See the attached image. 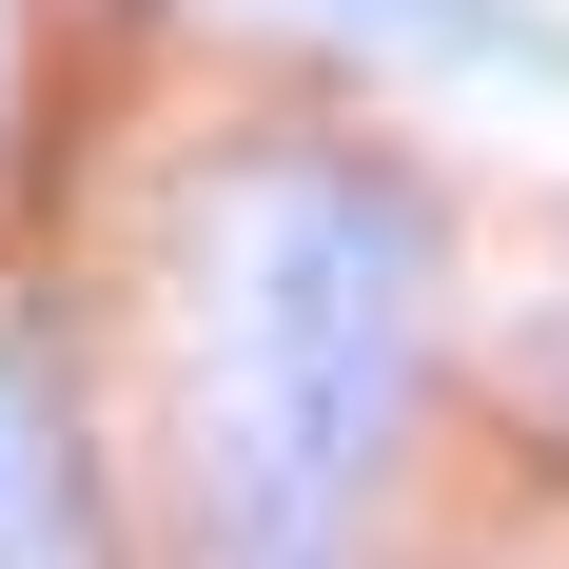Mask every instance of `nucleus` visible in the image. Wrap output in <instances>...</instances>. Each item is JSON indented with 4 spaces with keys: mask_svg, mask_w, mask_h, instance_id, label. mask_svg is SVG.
I'll return each instance as SVG.
<instances>
[{
    "mask_svg": "<svg viewBox=\"0 0 569 569\" xmlns=\"http://www.w3.org/2000/svg\"><path fill=\"white\" fill-rule=\"evenodd\" d=\"M432 412V197L335 118H256L158 217V530L177 569H373Z\"/></svg>",
    "mask_w": 569,
    "mask_h": 569,
    "instance_id": "1",
    "label": "nucleus"
},
{
    "mask_svg": "<svg viewBox=\"0 0 569 569\" xmlns=\"http://www.w3.org/2000/svg\"><path fill=\"white\" fill-rule=\"evenodd\" d=\"M0 569H118L99 550V432H79V373L59 335L0 295Z\"/></svg>",
    "mask_w": 569,
    "mask_h": 569,
    "instance_id": "2",
    "label": "nucleus"
},
{
    "mask_svg": "<svg viewBox=\"0 0 569 569\" xmlns=\"http://www.w3.org/2000/svg\"><path fill=\"white\" fill-rule=\"evenodd\" d=\"M353 40L393 59H452V79H511V99H569V20L550 0H335Z\"/></svg>",
    "mask_w": 569,
    "mask_h": 569,
    "instance_id": "3",
    "label": "nucleus"
},
{
    "mask_svg": "<svg viewBox=\"0 0 569 569\" xmlns=\"http://www.w3.org/2000/svg\"><path fill=\"white\" fill-rule=\"evenodd\" d=\"M511 393H530V452H550V471H569V315H550V335H530V353H511Z\"/></svg>",
    "mask_w": 569,
    "mask_h": 569,
    "instance_id": "4",
    "label": "nucleus"
},
{
    "mask_svg": "<svg viewBox=\"0 0 569 569\" xmlns=\"http://www.w3.org/2000/svg\"><path fill=\"white\" fill-rule=\"evenodd\" d=\"M0 59H20V0H0Z\"/></svg>",
    "mask_w": 569,
    "mask_h": 569,
    "instance_id": "5",
    "label": "nucleus"
}]
</instances>
